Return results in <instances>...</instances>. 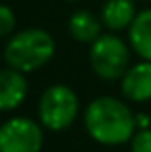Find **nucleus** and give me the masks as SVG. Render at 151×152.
Returning <instances> with one entry per match:
<instances>
[{
  "label": "nucleus",
  "mask_w": 151,
  "mask_h": 152,
  "mask_svg": "<svg viewBox=\"0 0 151 152\" xmlns=\"http://www.w3.org/2000/svg\"><path fill=\"white\" fill-rule=\"evenodd\" d=\"M83 125L87 135L103 146L126 145L138 131L132 108L114 96L93 98L83 112Z\"/></svg>",
  "instance_id": "f257e3e1"
},
{
  "label": "nucleus",
  "mask_w": 151,
  "mask_h": 152,
  "mask_svg": "<svg viewBox=\"0 0 151 152\" xmlns=\"http://www.w3.org/2000/svg\"><path fill=\"white\" fill-rule=\"evenodd\" d=\"M56 45L49 31L41 27H27L16 31L4 45V60L10 67L31 73L41 69L53 60Z\"/></svg>",
  "instance_id": "f03ea898"
},
{
  "label": "nucleus",
  "mask_w": 151,
  "mask_h": 152,
  "mask_svg": "<svg viewBox=\"0 0 151 152\" xmlns=\"http://www.w3.org/2000/svg\"><path fill=\"white\" fill-rule=\"evenodd\" d=\"M89 66L103 81H120L132 66V48L116 33H103L89 45Z\"/></svg>",
  "instance_id": "7ed1b4c3"
},
{
  "label": "nucleus",
  "mask_w": 151,
  "mask_h": 152,
  "mask_svg": "<svg viewBox=\"0 0 151 152\" xmlns=\"http://www.w3.org/2000/svg\"><path fill=\"white\" fill-rule=\"evenodd\" d=\"M39 123L49 131H64L72 127L79 115V98L68 85H50L43 91L37 106Z\"/></svg>",
  "instance_id": "20e7f679"
},
{
  "label": "nucleus",
  "mask_w": 151,
  "mask_h": 152,
  "mask_svg": "<svg viewBox=\"0 0 151 152\" xmlns=\"http://www.w3.org/2000/svg\"><path fill=\"white\" fill-rule=\"evenodd\" d=\"M43 125L31 118H12L0 125V152H41Z\"/></svg>",
  "instance_id": "39448f33"
},
{
  "label": "nucleus",
  "mask_w": 151,
  "mask_h": 152,
  "mask_svg": "<svg viewBox=\"0 0 151 152\" xmlns=\"http://www.w3.org/2000/svg\"><path fill=\"white\" fill-rule=\"evenodd\" d=\"M122 96L128 102H149L151 100V62L140 60L132 64L124 77L120 79Z\"/></svg>",
  "instance_id": "423d86ee"
},
{
  "label": "nucleus",
  "mask_w": 151,
  "mask_h": 152,
  "mask_svg": "<svg viewBox=\"0 0 151 152\" xmlns=\"http://www.w3.org/2000/svg\"><path fill=\"white\" fill-rule=\"evenodd\" d=\"M27 91L29 85L25 73L10 66L0 69V112H12L19 108L27 96Z\"/></svg>",
  "instance_id": "0eeeda50"
},
{
  "label": "nucleus",
  "mask_w": 151,
  "mask_h": 152,
  "mask_svg": "<svg viewBox=\"0 0 151 152\" xmlns=\"http://www.w3.org/2000/svg\"><path fill=\"white\" fill-rule=\"evenodd\" d=\"M136 14V0H105L99 18L107 31L120 33L132 25Z\"/></svg>",
  "instance_id": "6e6552de"
},
{
  "label": "nucleus",
  "mask_w": 151,
  "mask_h": 152,
  "mask_svg": "<svg viewBox=\"0 0 151 152\" xmlns=\"http://www.w3.org/2000/svg\"><path fill=\"white\" fill-rule=\"evenodd\" d=\"M128 45L140 60L151 62V8L138 12L128 27Z\"/></svg>",
  "instance_id": "1a4fd4ad"
},
{
  "label": "nucleus",
  "mask_w": 151,
  "mask_h": 152,
  "mask_svg": "<svg viewBox=\"0 0 151 152\" xmlns=\"http://www.w3.org/2000/svg\"><path fill=\"white\" fill-rule=\"evenodd\" d=\"M68 31L74 41L81 42V45H91L103 35V23L101 18H97L93 12L78 10L68 19Z\"/></svg>",
  "instance_id": "9d476101"
},
{
  "label": "nucleus",
  "mask_w": 151,
  "mask_h": 152,
  "mask_svg": "<svg viewBox=\"0 0 151 152\" xmlns=\"http://www.w3.org/2000/svg\"><path fill=\"white\" fill-rule=\"evenodd\" d=\"M16 33V14L10 6L0 4V39L12 37Z\"/></svg>",
  "instance_id": "9b49d317"
},
{
  "label": "nucleus",
  "mask_w": 151,
  "mask_h": 152,
  "mask_svg": "<svg viewBox=\"0 0 151 152\" xmlns=\"http://www.w3.org/2000/svg\"><path fill=\"white\" fill-rule=\"evenodd\" d=\"M132 152H151V127L149 129H138L130 141Z\"/></svg>",
  "instance_id": "f8f14e48"
},
{
  "label": "nucleus",
  "mask_w": 151,
  "mask_h": 152,
  "mask_svg": "<svg viewBox=\"0 0 151 152\" xmlns=\"http://www.w3.org/2000/svg\"><path fill=\"white\" fill-rule=\"evenodd\" d=\"M136 127L138 129H149L151 127V115L144 114V112L136 114Z\"/></svg>",
  "instance_id": "ddd939ff"
},
{
  "label": "nucleus",
  "mask_w": 151,
  "mask_h": 152,
  "mask_svg": "<svg viewBox=\"0 0 151 152\" xmlns=\"http://www.w3.org/2000/svg\"><path fill=\"white\" fill-rule=\"evenodd\" d=\"M140 2H151V0H140Z\"/></svg>",
  "instance_id": "4468645a"
},
{
  "label": "nucleus",
  "mask_w": 151,
  "mask_h": 152,
  "mask_svg": "<svg viewBox=\"0 0 151 152\" xmlns=\"http://www.w3.org/2000/svg\"><path fill=\"white\" fill-rule=\"evenodd\" d=\"M68 2H74V0H68Z\"/></svg>",
  "instance_id": "2eb2a0df"
},
{
  "label": "nucleus",
  "mask_w": 151,
  "mask_h": 152,
  "mask_svg": "<svg viewBox=\"0 0 151 152\" xmlns=\"http://www.w3.org/2000/svg\"><path fill=\"white\" fill-rule=\"evenodd\" d=\"M0 125H2V121H0Z\"/></svg>",
  "instance_id": "dca6fc26"
}]
</instances>
